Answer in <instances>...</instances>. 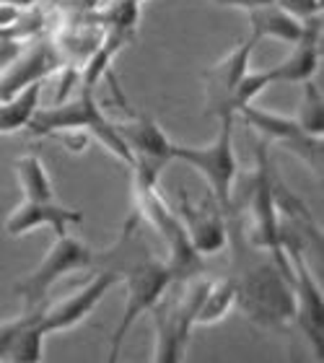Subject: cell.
<instances>
[{
    "label": "cell",
    "mask_w": 324,
    "mask_h": 363,
    "mask_svg": "<svg viewBox=\"0 0 324 363\" xmlns=\"http://www.w3.org/2000/svg\"><path fill=\"white\" fill-rule=\"evenodd\" d=\"M228 244L234 247L236 306L257 327L286 330L294 322L296 303L291 291V272H286L267 252L247 242L239 218L228 213Z\"/></svg>",
    "instance_id": "obj_1"
},
{
    "label": "cell",
    "mask_w": 324,
    "mask_h": 363,
    "mask_svg": "<svg viewBox=\"0 0 324 363\" xmlns=\"http://www.w3.org/2000/svg\"><path fill=\"white\" fill-rule=\"evenodd\" d=\"M159 182L145 179L140 174H133V197H135V213L156 231V236L164 244V265L172 272V280L195 278L203 272V255H197L195 247L189 244V236L181 226L179 216L169 208L161 197Z\"/></svg>",
    "instance_id": "obj_2"
},
{
    "label": "cell",
    "mask_w": 324,
    "mask_h": 363,
    "mask_svg": "<svg viewBox=\"0 0 324 363\" xmlns=\"http://www.w3.org/2000/svg\"><path fill=\"white\" fill-rule=\"evenodd\" d=\"M125 283V306H122V317L117 322L112 333V342H109V356L106 361H117L120 358V348L125 337L130 335L133 325L138 319L148 314L153 309V303L159 301L161 296L172 288V272L164 265V259L151 257L145 250H138L135 257H125L122 270H114Z\"/></svg>",
    "instance_id": "obj_3"
},
{
    "label": "cell",
    "mask_w": 324,
    "mask_h": 363,
    "mask_svg": "<svg viewBox=\"0 0 324 363\" xmlns=\"http://www.w3.org/2000/svg\"><path fill=\"white\" fill-rule=\"evenodd\" d=\"M26 128H29L31 135L39 138L86 130L91 138H96L99 143L104 145L106 151L114 153L128 167H133V156H130L128 145L122 143V138L117 135L112 120L101 114V106L96 104L94 89H83L76 99L62 101L57 106H50V109H37Z\"/></svg>",
    "instance_id": "obj_4"
},
{
    "label": "cell",
    "mask_w": 324,
    "mask_h": 363,
    "mask_svg": "<svg viewBox=\"0 0 324 363\" xmlns=\"http://www.w3.org/2000/svg\"><path fill=\"white\" fill-rule=\"evenodd\" d=\"M177 291L169 296H161L153 303V361L156 363H179L184 361L189 335L195 330V311L203 298V291L208 286V278L203 272L195 278L179 280Z\"/></svg>",
    "instance_id": "obj_5"
},
{
    "label": "cell",
    "mask_w": 324,
    "mask_h": 363,
    "mask_svg": "<svg viewBox=\"0 0 324 363\" xmlns=\"http://www.w3.org/2000/svg\"><path fill=\"white\" fill-rule=\"evenodd\" d=\"M234 120L236 114L220 117L218 135L208 145H172V159L192 167L208 182V189H211L216 205L223 211V216L234 211V182L236 172H239L234 151Z\"/></svg>",
    "instance_id": "obj_6"
},
{
    "label": "cell",
    "mask_w": 324,
    "mask_h": 363,
    "mask_svg": "<svg viewBox=\"0 0 324 363\" xmlns=\"http://www.w3.org/2000/svg\"><path fill=\"white\" fill-rule=\"evenodd\" d=\"M247 213H249V234L247 242L257 250L267 252L286 272H291L288 257L280 244V211L275 203V177H272L270 161L264 140L257 143V167L252 182L247 187Z\"/></svg>",
    "instance_id": "obj_7"
},
{
    "label": "cell",
    "mask_w": 324,
    "mask_h": 363,
    "mask_svg": "<svg viewBox=\"0 0 324 363\" xmlns=\"http://www.w3.org/2000/svg\"><path fill=\"white\" fill-rule=\"evenodd\" d=\"M283 252L291 265V291H294L296 314L294 322L301 327L303 337L309 342L311 353L319 363H324V296L319 283L314 280L303 255V247L291 236H280Z\"/></svg>",
    "instance_id": "obj_8"
},
{
    "label": "cell",
    "mask_w": 324,
    "mask_h": 363,
    "mask_svg": "<svg viewBox=\"0 0 324 363\" xmlns=\"http://www.w3.org/2000/svg\"><path fill=\"white\" fill-rule=\"evenodd\" d=\"M94 262V252L83 242L73 239L70 234L57 236L47 255L37 262V267L16 286V296L21 298V309L45 306L50 288L70 272L83 270Z\"/></svg>",
    "instance_id": "obj_9"
},
{
    "label": "cell",
    "mask_w": 324,
    "mask_h": 363,
    "mask_svg": "<svg viewBox=\"0 0 324 363\" xmlns=\"http://www.w3.org/2000/svg\"><path fill=\"white\" fill-rule=\"evenodd\" d=\"M236 114H242L244 122L255 130L257 135L262 138L264 143H278L280 148H286V151L294 153L296 159H301L314 174H322V159H324L322 138L309 135L294 117H286V114H278V112H267V109L255 106V104L242 106Z\"/></svg>",
    "instance_id": "obj_10"
},
{
    "label": "cell",
    "mask_w": 324,
    "mask_h": 363,
    "mask_svg": "<svg viewBox=\"0 0 324 363\" xmlns=\"http://www.w3.org/2000/svg\"><path fill=\"white\" fill-rule=\"evenodd\" d=\"M122 143L128 145L133 156V174H140L145 179L159 182V174L172 164V145L174 140L166 135L161 125L151 114L133 112L122 122H112Z\"/></svg>",
    "instance_id": "obj_11"
},
{
    "label": "cell",
    "mask_w": 324,
    "mask_h": 363,
    "mask_svg": "<svg viewBox=\"0 0 324 363\" xmlns=\"http://www.w3.org/2000/svg\"><path fill=\"white\" fill-rule=\"evenodd\" d=\"M259 39L249 34V39H242L239 45L228 55H223L213 68L205 70V114H211L216 120L236 114L231 101H234V91L242 81V76L249 70V57L255 52Z\"/></svg>",
    "instance_id": "obj_12"
},
{
    "label": "cell",
    "mask_w": 324,
    "mask_h": 363,
    "mask_svg": "<svg viewBox=\"0 0 324 363\" xmlns=\"http://www.w3.org/2000/svg\"><path fill=\"white\" fill-rule=\"evenodd\" d=\"M117 280H120V275L114 270H101L91 280H86L81 288H76L73 294L65 296V298L45 303V311H42V327H45V333L47 335L65 333L70 327H76L78 322H83L91 311L96 309V303L109 294V288Z\"/></svg>",
    "instance_id": "obj_13"
},
{
    "label": "cell",
    "mask_w": 324,
    "mask_h": 363,
    "mask_svg": "<svg viewBox=\"0 0 324 363\" xmlns=\"http://www.w3.org/2000/svg\"><path fill=\"white\" fill-rule=\"evenodd\" d=\"M179 216L181 226L187 231L189 244L197 255H216L228 244V218L220 208H208L189 200L184 189H179Z\"/></svg>",
    "instance_id": "obj_14"
},
{
    "label": "cell",
    "mask_w": 324,
    "mask_h": 363,
    "mask_svg": "<svg viewBox=\"0 0 324 363\" xmlns=\"http://www.w3.org/2000/svg\"><path fill=\"white\" fill-rule=\"evenodd\" d=\"M78 223H83V213L65 208L57 200H23L8 213L6 231L11 236H23L37 228H52L55 236H62Z\"/></svg>",
    "instance_id": "obj_15"
},
{
    "label": "cell",
    "mask_w": 324,
    "mask_h": 363,
    "mask_svg": "<svg viewBox=\"0 0 324 363\" xmlns=\"http://www.w3.org/2000/svg\"><path fill=\"white\" fill-rule=\"evenodd\" d=\"M319 52H322V16H311V18H303L301 37L291 45V55L267 70L272 84H303L314 78Z\"/></svg>",
    "instance_id": "obj_16"
},
{
    "label": "cell",
    "mask_w": 324,
    "mask_h": 363,
    "mask_svg": "<svg viewBox=\"0 0 324 363\" xmlns=\"http://www.w3.org/2000/svg\"><path fill=\"white\" fill-rule=\"evenodd\" d=\"M249 18V34H255L257 39H275V42H286L294 45L296 39L301 37L303 21H298L296 16L286 13L278 3H267V6H257L247 11Z\"/></svg>",
    "instance_id": "obj_17"
},
{
    "label": "cell",
    "mask_w": 324,
    "mask_h": 363,
    "mask_svg": "<svg viewBox=\"0 0 324 363\" xmlns=\"http://www.w3.org/2000/svg\"><path fill=\"white\" fill-rule=\"evenodd\" d=\"M42 81H45V78H37V81H31V84L23 86L21 91H16L13 96H8L0 101V135L18 133V130H23L29 125V120L39 109Z\"/></svg>",
    "instance_id": "obj_18"
},
{
    "label": "cell",
    "mask_w": 324,
    "mask_h": 363,
    "mask_svg": "<svg viewBox=\"0 0 324 363\" xmlns=\"http://www.w3.org/2000/svg\"><path fill=\"white\" fill-rule=\"evenodd\" d=\"M231 306H236L234 280L231 278L208 280V286H205V291H203V298H200V303H197L195 327L218 325L220 319L231 311Z\"/></svg>",
    "instance_id": "obj_19"
},
{
    "label": "cell",
    "mask_w": 324,
    "mask_h": 363,
    "mask_svg": "<svg viewBox=\"0 0 324 363\" xmlns=\"http://www.w3.org/2000/svg\"><path fill=\"white\" fill-rule=\"evenodd\" d=\"M13 169L23 200H57L50 172H47L45 161L39 159V156H31V153L29 156H21V159H16Z\"/></svg>",
    "instance_id": "obj_20"
},
{
    "label": "cell",
    "mask_w": 324,
    "mask_h": 363,
    "mask_svg": "<svg viewBox=\"0 0 324 363\" xmlns=\"http://www.w3.org/2000/svg\"><path fill=\"white\" fill-rule=\"evenodd\" d=\"M298 125H301L309 135H324V101H322V89L314 81H303V94L301 101H298V109H296L294 117Z\"/></svg>",
    "instance_id": "obj_21"
},
{
    "label": "cell",
    "mask_w": 324,
    "mask_h": 363,
    "mask_svg": "<svg viewBox=\"0 0 324 363\" xmlns=\"http://www.w3.org/2000/svg\"><path fill=\"white\" fill-rule=\"evenodd\" d=\"M45 340L47 333L42 327V317H37L34 322L23 327L21 335L16 337L13 348L8 353V361L11 363H37L45 358Z\"/></svg>",
    "instance_id": "obj_22"
},
{
    "label": "cell",
    "mask_w": 324,
    "mask_h": 363,
    "mask_svg": "<svg viewBox=\"0 0 324 363\" xmlns=\"http://www.w3.org/2000/svg\"><path fill=\"white\" fill-rule=\"evenodd\" d=\"M45 306H34V309H21V314H16L11 319H3L0 322V361H8V353L13 348L16 337L21 335V330L29 322H34L37 317H42Z\"/></svg>",
    "instance_id": "obj_23"
},
{
    "label": "cell",
    "mask_w": 324,
    "mask_h": 363,
    "mask_svg": "<svg viewBox=\"0 0 324 363\" xmlns=\"http://www.w3.org/2000/svg\"><path fill=\"white\" fill-rule=\"evenodd\" d=\"M272 84V78L267 70H262V73H244L242 81H239V86H236L234 91V101H231V106H234V112H239L242 106L247 104H255V99L262 94L267 86Z\"/></svg>",
    "instance_id": "obj_24"
},
{
    "label": "cell",
    "mask_w": 324,
    "mask_h": 363,
    "mask_svg": "<svg viewBox=\"0 0 324 363\" xmlns=\"http://www.w3.org/2000/svg\"><path fill=\"white\" fill-rule=\"evenodd\" d=\"M278 6L286 13L296 16L298 21L311 18V16H322V0H278Z\"/></svg>",
    "instance_id": "obj_25"
},
{
    "label": "cell",
    "mask_w": 324,
    "mask_h": 363,
    "mask_svg": "<svg viewBox=\"0 0 324 363\" xmlns=\"http://www.w3.org/2000/svg\"><path fill=\"white\" fill-rule=\"evenodd\" d=\"M216 6H228V8H242V11H249V8L257 6H267V3H278V0H211Z\"/></svg>",
    "instance_id": "obj_26"
},
{
    "label": "cell",
    "mask_w": 324,
    "mask_h": 363,
    "mask_svg": "<svg viewBox=\"0 0 324 363\" xmlns=\"http://www.w3.org/2000/svg\"><path fill=\"white\" fill-rule=\"evenodd\" d=\"M70 3H76V11H81V13H91L96 6H101L104 0H70Z\"/></svg>",
    "instance_id": "obj_27"
},
{
    "label": "cell",
    "mask_w": 324,
    "mask_h": 363,
    "mask_svg": "<svg viewBox=\"0 0 324 363\" xmlns=\"http://www.w3.org/2000/svg\"><path fill=\"white\" fill-rule=\"evenodd\" d=\"M37 0H0V6L13 8V11H21V8H31Z\"/></svg>",
    "instance_id": "obj_28"
},
{
    "label": "cell",
    "mask_w": 324,
    "mask_h": 363,
    "mask_svg": "<svg viewBox=\"0 0 324 363\" xmlns=\"http://www.w3.org/2000/svg\"><path fill=\"white\" fill-rule=\"evenodd\" d=\"M18 18V13H16L13 8H6V6H0V29L6 26V23H11V21H16Z\"/></svg>",
    "instance_id": "obj_29"
},
{
    "label": "cell",
    "mask_w": 324,
    "mask_h": 363,
    "mask_svg": "<svg viewBox=\"0 0 324 363\" xmlns=\"http://www.w3.org/2000/svg\"><path fill=\"white\" fill-rule=\"evenodd\" d=\"M133 3H138V6H143V3H148V0H133Z\"/></svg>",
    "instance_id": "obj_30"
}]
</instances>
